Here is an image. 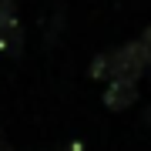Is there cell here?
Instances as JSON below:
<instances>
[{"label": "cell", "mask_w": 151, "mask_h": 151, "mask_svg": "<svg viewBox=\"0 0 151 151\" xmlns=\"http://www.w3.org/2000/svg\"><path fill=\"white\" fill-rule=\"evenodd\" d=\"M145 67H148V57L141 50V44L128 40L121 47H114V50L97 54V60L87 67V77L91 81H104V84L108 81H141Z\"/></svg>", "instance_id": "6da1fadb"}, {"label": "cell", "mask_w": 151, "mask_h": 151, "mask_svg": "<svg viewBox=\"0 0 151 151\" xmlns=\"http://www.w3.org/2000/svg\"><path fill=\"white\" fill-rule=\"evenodd\" d=\"M138 81H108L104 84V108L108 111H128L138 104Z\"/></svg>", "instance_id": "7a4b0ae2"}, {"label": "cell", "mask_w": 151, "mask_h": 151, "mask_svg": "<svg viewBox=\"0 0 151 151\" xmlns=\"http://www.w3.org/2000/svg\"><path fill=\"white\" fill-rule=\"evenodd\" d=\"M138 44H141V50H145V57H148V64H151V27H145V34L138 37Z\"/></svg>", "instance_id": "3957f363"}, {"label": "cell", "mask_w": 151, "mask_h": 151, "mask_svg": "<svg viewBox=\"0 0 151 151\" xmlns=\"http://www.w3.org/2000/svg\"><path fill=\"white\" fill-rule=\"evenodd\" d=\"M0 151H10V141H7L4 134H0Z\"/></svg>", "instance_id": "277c9868"}, {"label": "cell", "mask_w": 151, "mask_h": 151, "mask_svg": "<svg viewBox=\"0 0 151 151\" xmlns=\"http://www.w3.org/2000/svg\"><path fill=\"white\" fill-rule=\"evenodd\" d=\"M148 67H151V64H148ZM148 87H151V81H148Z\"/></svg>", "instance_id": "5b68a950"}]
</instances>
